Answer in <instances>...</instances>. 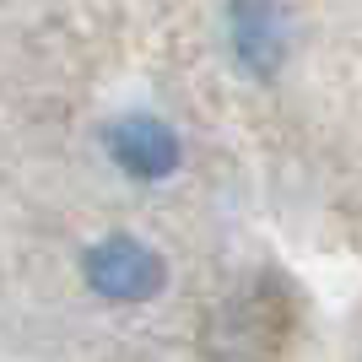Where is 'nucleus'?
<instances>
[{
    "mask_svg": "<svg viewBox=\"0 0 362 362\" xmlns=\"http://www.w3.org/2000/svg\"><path fill=\"white\" fill-rule=\"evenodd\" d=\"M227 38H233V60L243 65V76L271 81V76L281 71L287 28H281L276 0H233V6H227Z\"/></svg>",
    "mask_w": 362,
    "mask_h": 362,
    "instance_id": "obj_3",
    "label": "nucleus"
},
{
    "mask_svg": "<svg viewBox=\"0 0 362 362\" xmlns=\"http://www.w3.org/2000/svg\"><path fill=\"white\" fill-rule=\"evenodd\" d=\"M103 146H108V163L136 184H163L184 168L179 130L168 119H157V114H119L103 130Z\"/></svg>",
    "mask_w": 362,
    "mask_h": 362,
    "instance_id": "obj_2",
    "label": "nucleus"
},
{
    "mask_svg": "<svg viewBox=\"0 0 362 362\" xmlns=\"http://www.w3.org/2000/svg\"><path fill=\"white\" fill-rule=\"evenodd\" d=\"M81 281L103 303H151L168 287V259L130 233H108L81 255Z\"/></svg>",
    "mask_w": 362,
    "mask_h": 362,
    "instance_id": "obj_1",
    "label": "nucleus"
}]
</instances>
